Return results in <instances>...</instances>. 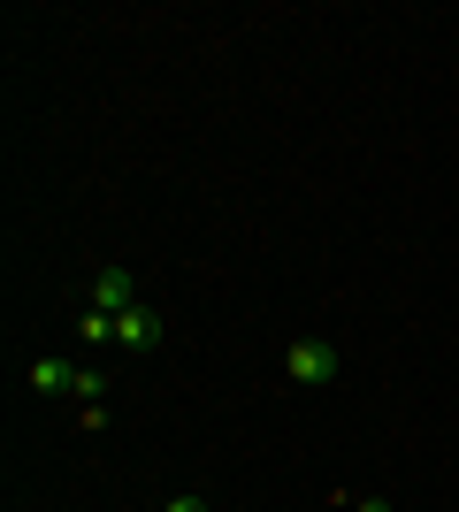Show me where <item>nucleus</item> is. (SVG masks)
Returning <instances> with one entry per match:
<instances>
[{"mask_svg":"<svg viewBox=\"0 0 459 512\" xmlns=\"http://www.w3.org/2000/svg\"><path fill=\"white\" fill-rule=\"evenodd\" d=\"M337 344H322V337H291L284 344V383H299V390H322V383H337Z\"/></svg>","mask_w":459,"mask_h":512,"instance_id":"obj_1","label":"nucleus"},{"mask_svg":"<svg viewBox=\"0 0 459 512\" xmlns=\"http://www.w3.org/2000/svg\"><path fill=\"white\" fill-rule=\"evenodd\" d=\"M161 337H169V321L153 314L146 299H138V306H123V314H115V344H123V352H153V344H161Z\"/></svg>","mask_w":459,"mask_h":512,"instance_id":"obj_2","label":"nucleus"},{"mask_svg":"<svg viewBox=\"0 0 459 512\" xmlns=\"http://www.w3.org/2000/svg\"><path fill=\"white\" fill-rule=\"evenodd\" d=\"M92 306H100V314H123V306H138L131 268H92Z\"/></svg>","mask_w":459,"mask_h":512,"instance_id":"obj_3","label":"nucleus"},{"mask_svg":"<svg viewBox=\"0 0 459 512\" xmlns=\"http://www.w3.org/2000/svg\"><path fill=\"white\" fill-rule=\"evenodd\" d=\"M31 390L39 398H77V360H31Z\"/></svg>","mask_w":459,"mask_h":512,"instance_id":"obj_4","label":"nucleus"},{"mask_svg":"<svg viewBox=\"0 0 459 512\" xmlns=\"http://www.w3.org/2000/svg\"><path fill=\"white\" fill-rule=\"evenodd\" d=\"M77 344H115V314L85 306V314H77Z\"/></svg>","mask_w":459,"mask_h":512,"instance_id":"obj_5","label":"nucleus"},{"mask_svg":"<svg viewBox=\"0 0 459 512\" xmlns=\"http://www.w3.org/2000/svg\"><path fill=\"white\" fill-rule=\"evenodd\" d=\"M161 512H207V505H199L192 490H176V497H169V505H161Z\"/></svg>","mask_w":459,"mask_h":512,"instance_id":"obj_6","label":"nucleus"},{"mask_svg":"<svg viewBox=\"0 0 459 512\" xmlns=\"http://www.w3.org/2000/svg\"><path fill=\"white\" fill-rule=\"evenodd\" d=\"M345 512H391L383 497H345Z\"/></svg>","mask_w":459,"mask_h":512,"instance_id":"obj_7","label":"nucleus"}]
</instances>
